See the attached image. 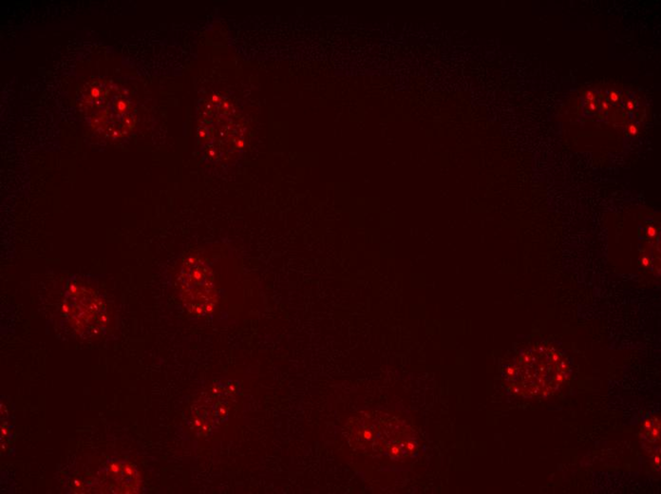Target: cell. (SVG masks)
Segmentation results:
<instances>
[{"mask_svg":"<svg viewBox=\"0 0 661 494\" xmlns=\"http://www.w3.org/2000/svg\"><path fill=\"white\" fill-rule=\"evenodd\" d=\"M610 98H611V100H612L613 102H616V101L618 100V94H616V92H612L610 94Z\"/></svg>","mask_w":661,"mask_h":494,"instance_id":"obj_8","label":"cell"},{"mask_svg":"<svg viewBox=\"0 0 661 494\" xmlns=\"http://www.w3.org/2000/svg\"><path fill=\"white\" fill-rule=\"evenodd\" d=\"M590 108H591L592 110H595V108H596L595 104H593V103H591V104H590Z\"/></svg>","mask_w":661,"mask_h":494,"instance_id":"obj_12","label":"cell"},{"mask_svg":"<svg viewBox=\"0 0 661 494\" xmlns=\"http://www.w3.org/2000/svg\"><path fill=\"white\" fill-rule=\"evenodd\" d=\"M629 132H630V133H631V134H633V135H634V134H636V133H638V128H636V126H634V124H631V126H629Z\"/></svg>","mask_w":661,"mask_h":494,"instance_id":"obj_9","label":"cell"},{"mask_svg":"<svg viewBox=\"0 0 661 494\" xmlns=\"http://www.w3.org/2000/svg\"><path fill=\"white\" fill-rule=\"evenodd\" d=\"M180 294L190 313L204 316L211 313L216 304L213 276L208 266L200 260L186 262L179 278Z\"/></svg>","mask_w":661,"mask_h":494,"instance_id":"obj_3","label":"cell"},{"mask_svg":"<svg viewBox=\"0 0 661 494\" xmlns=\"http://www.w3.org/2000/svg\"><path fill=\"white\" fill-rule=\"evenodd\" d=\"M514 392L526 398H546L558 392L569 376L566 358L555 349L537 345L520 354L510 370Z\"/></svg>","mask_w":661,"mask_h":494,"instance_id":"obj_1","label":"cell"},{"mask_svg":"<svg viewBox=\"0 0 661 494\" xmlns=\"http://www.w3.org/2000/svg\"><path fill=\"white\" fill-rule=\"evenodd\" d=\"M643 448L652 457L654 462L660 468V418L652 416L647 418L642 428Z\"/></svg>","mask_w":661,"mask_h":494,"instance_id":"obj_6","label":"cell"},{"mask_svg":"<svg viewBox=\"0 0 661 494\" xmlns=\"http://www.w3.org/2000/svg\"><path fill=\"white\" fill-rule=\"evenodd\" d=\"M627 108H628V110H633L634 104L632 102H628V103H627Z\"/></svg>","mask_w":661,"mask_h":494,"instance_id":"obj_10","label":"cell"},{"mask_svg":"<svg viewBox=\"0 0 661 494\" xmlns=\"http://www.w3.org/2000/svg\"><path fill=\"white\" fill-rule=\"evenodd\" d=\"M65 310L76 331L81 334L92 336L104 328L106 316L104 304L85 286H74L68 291Z\"/></svg>","mask_w":661,"mask_h":494,"instance_id":"obj_4","label":"cell"},{"mask_svg":"<svg viewBox=\"0 0 661 494\" xmlns=\"http://www.w3.org/2000/svg\"><path fill=\"white\" fill-rule=\"evenodd\" d=\"M82 110L92 128L110 138L130 132L135 124V110L119 86L108 81L88 86L81 99Z\"/></svg>","mask_w":661,"mask_h":494,"instance_id":"obj_2","label":"cell"},{"mask_svg":"<svg viewBox=\"0 0 661 494\" xmlns=\"http://www.w3.org/2000/svg\"><path fill=\"white\" fill-rule=\"evenodd\" d=\"M224 384H218L212 394H206V398L200 399L192 408L191 423L194 430L202 436H206L218 427L228 414L229 402L234 398L236 389Z\"/></svg>","mask_w":661,"mask_h":494,"instance_id":"obj_5","label":"cell"},{"mask_svg":"<svg viewBox=\"0 0 661 494\" xmlns=\"http://www.w3.org/2000/svg\"><path fill=\"white\" fill-rule=\"evenodd\" d=\"M586 98H587V100H589V101H594V100H595V95H594V94H593L592 92H587V94H586Z\"/></svg>","mask_w":661,"mask_h":494,"instance_id":"obj_7","label":"cell"},{"mask_svg":"<svg viewBox=\"0 0 661 494\" xmlns=\"http://www.w3.org/2000/svg\"><path fill=\"white\" fill-rule=\"evenodd\" d=\"M602 106H604V108L605 110H608V108H609V104H607V103H606V102H604V104H602Z\"/></svg>","mask_w":661,"mask_h":494,"instance_id":"obj_11","label":"cell"}]
</instances>
